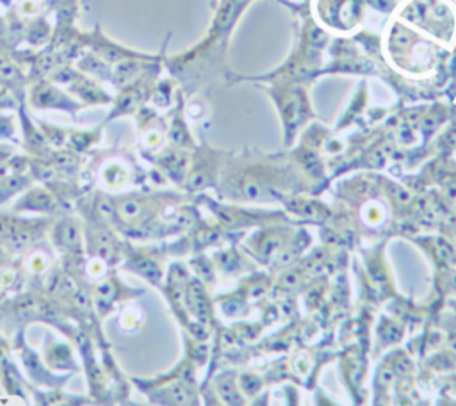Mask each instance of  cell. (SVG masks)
Wrapping results in <instances>:
<instances>
[{
    "instance_id": "6da1fadb",
    "label": "cell",
    "mask_w": 456,
    "mask_h": 406,
    "mask_svg": "<svg viewBox=\"0 0 456 406\" xmlns=\"http://www.w3.org/2000/svg\"><path fill=\"white\" fill-rule=\"evenodd\" d=\"M73 342L84 376L87 395L94 404H123L130 401L132 381L121 370L112 345L105 335H93L84 328H75L69 337Z\"/></svg>"
},
{
    "instance_id": "7a4b0ae2",
    "label": "cell",
    "mask_w": 456,
    "mask_h": 406,
    "mask_svg": "<svg viewBox=\"0 0 456 406\" xmlns=\"http://www.w3.org/2000/svg\"><path fill=\"white\" fill-rule=\"evenodd\" d=\"M86 175L94 189L118 194L141 187L148 173L126 150H94L86 157Z\"/></svg>"
},
{
    "instance_id": "3957f363",
    "label": "cell",
    "mask_w": 456,
    "mask_h": 406,
    "mask_svg": "<svg viewBox=\"0 0 456 406\" xmlns=\"http://www.w3.org/2000/svg\"><path fill=\"white\" fill-rule=\"evenodd\" d=\"M130 381L151 404L196 402V383L191 360H183L169 372L153 378H130Z\"/></svg>"
},
{
    "instance_id": "277c9868",
    "label": "cell",
    "mask_w": 456,
    "mask_h": 406,
    "mask_svg": "<svg viewBox=\"0 0 456 406\" xmlns=\"http://www.w3.org/2000/svg\"><path fill=\"white\" fill-rule=\"evenodd\" d=\"M53 217L28 215L0 208V242L14 255H21L34 244L46 239Z\"/></svg>"
},
{
    "instance_id": "5b68a950",
    "label": "cell",
    "mask_w": 456,
    "mask_h": 406,
    "mask_svg": "<svg viewBox=\"0 0 456 406\" xmlns=\"http://www.w3.org/2000/svg\"><path fill=\"white\" fill-rule=\"evenodd\" d=\"M25 329L27 328H18L9 337H11L14 358L20 363L27 383L30 386H37V388H62V386H66L68 381L73 378V374H59V372L52 370L45 363L41 353L36 351L28 344V340L25 337Z\"/></svg>"
},
{
    "instance_id": "8992f818",
    "label": "cell",
    "mask_w": 456,
    "mask_h": 406,
    "mask_svg": "<svg viewBox=\"0 0 456 406\" xmlns=\"http://www.w3.org/2000/svg\"><path fill=\"white\" fill-rule=\"evenodd\" d=\"M89 294L96 315L105 321L107 317L114 315L125 303L135 301L139 296H142L144 290L126 285L119 278V269H112L109 274L89 285Z\"/></svg>"
},
{
    "instance_id": "52a82bcc",
    "label": "cell",
    "mask_w": 456,
    "mask_h": 406,
    "mask_svg": "<svg viewBox=\"0 0 456 406\" xmlns=\"http://www.w3.org/2000/svg\"><path fill=\"white\" fill-rule=\"evenodd\" d=\"M164 248L162 246H151V244H130V249L126 256L123 258L119 271L130 272L146 283L160 288L166 269H164Z\"/></svg>"
},
{
    "instance_id": "ba28073f",
    "label": "cell",
    "mask_w": 456,
    "mask_h": 406,
    "mask_svg": "<svg viewBox=\"0 0 456 406\" xmlns=\"http://www.w3.org/2000/svg\"><path fill=\"white\" fill-rule=\"evenodd\" d=\"M50 246L55 249L57 256H69V255H84V223L82 217L75 212V208L66 210L53 217L48 235Z\"/></svg>"
},
{
    "instance_id": "9c48e42d",
    "label": "cell",
    "mask_w": 456,
    "mask_h": 406,
    "mask_svg": "<svg viewBox=\"0 0 456 406\" xmlns=\"http://www.w3.org/2000/svg\"><path fill=\"white\" fill-rule=\"evenodd\" d=\"M36 180L30 173L27 153H12L0 162V207L11 203L23 191L34 185Z\"/></svg>"
},
{
    "instance_id": "30bf717a",
    "label": "cell",
    "mask_w": 456,
    "mask_h": 406,
    "mask_svg": "<svg viewBox=\"0 0 456 406\" xmlns=\"http://www.w3.org/2000/svg\"><path fill=\"white\" fill-rule=\"evenodd\" d=\"M11 210L28 215H46V217H57L59 214L71 210L69 205H66L53 191H50L43 183H34L27 191H23L18 198L11 201Z\"/></svg>"
},
{
    "instance_id": "8fae6325",
    "label": "cell",
    "mask_w": 456,
    "mask_h": 406,
    "mask_svg": "<svg viewBox=\"0 0 456 406\" xmlns=\"http://www.w3.org/2000/svg\"><path fill=\"white\" fill-rule=\"evenodd\" d=\"M41 356L45 363L59 374H77L82 369L78 353L73 342L62 333L48 331L41 344Z\"/></svg>"
},
{
    "instance_id": "7c38bea8",
    "label": "cell",
    "mask_w": 456,
    "mask_h": 406,
    "mask_svg": "<svg viewBox=\"0 0 456 406\" xmlns=\"http://www.w3.org/2000/svg\"><path fill=\"white\" fill-rule=\"evenodd\" d=\"M0 385L9 397L23 402L30 401L28 383L21 372L20 363L14 358L11 337L0 331Z\"/></svg>"
},
{
    "instance_id": "4fadbf2b",
    "label": "cell",
    "mask_w": 456,
    "mask_h": 406,
    "mask_svg": "<svg viewBox=\"0 0 456 406\" xmlns=\"http://www.w3.org/2000/svg\"><path fill=\"white\" fill-rule=\"evenodd\" d=\"M18 256H20L21 269L27 276V287L30 288H39L43 280L57 262V253L50 246V242H46V239L34 244L32 248H28Z\"/></svg>"
},
{
    "instance_id": "5bb4252c",
    "label": "cell",
    "mask_w": 456,
    "mask_h": 406,
    "mask_svg": "<svg viewBox=\"0 0 456 406\" xmlns=\"http://www.w3.org/2000/svg\"><path fill=\"white\" fill-rule=\"evenodd\" d=\"M55 80L68 85V89L75 96H78L86 105H103V103L112 102V98L102 89V85H98L96 82L80 75L78 71H73L71 68H64V69L57 71Z\"/></svg>"
},
{
    "instance_id": "9a60e30c",
    "label": "cell",
    "mask_w": 456,
    "mask_h": 406,
    "mask_svg": "<svg viewBox=\"0 0 456 406\" xmlns=\"http://www.w3.org/2000/svg\"><path fill=\"white\" fill-rule=\"evenodd\" d=\"M30 105L39 110L53 109V110H64L69 114H75L82 105L75 100H71L64 91H61L57 85L50 82L39 80L32 91H30Z\"/></svg>"
},
{
    "instance_id": "2e32d148",
    "label": "cell",
    "mask_w": 456,
    "mask_h": 406,
    "mask_svg": "<svg viewBox=\"0 0 456 406\" xmlns=\"http://www.w3.org/2000/svg\"><path fill=\"white\" fill-rule=\"evenodd\" d=\"M30 401L34 404H43V406H82V404H94L93 399L87 394H71L62 388H37L30 386Z\"/></svg>"
},
{
    "instance_id": "e0dca14e",
    "label": "cell",
    "mask_w": 456,
    "mask_h": 406,
    "mask_svg": "<svg viewBox=\"0 0 456 406\" xmlns=\"http://www.w3.org/2000/svg\"><path fill=\"white\" fill-rule=\"evenodd\" d=\"M100 142H102V128H87V130L68 128V139H66L64 150L87 157L91 151L98 148Z\"/></svg>"
},
{
    "instance_id": "ac0fdd59",
    "label": "cell",
    "mask_w": 456,
    "mask_h": 406,
    "mask_svg": "<svg viewBox=\"0 0 456 406\" xmlns=\"http://www.w3.org/2000/svg\"><path fill=\"white\" fill-rule=\"evenodd\" d=\"M116 313H118V326L123 333H134L144 322V312L134 301L125 303Z\"/></svg>"
},
{
    "instance_id": "d6986e66",
    "label": "cell",
    "mask_w": 456,
    "mask_h": 406,
    "mask_svg": "<svg viewBox=\"0 0 456 406\" xmlns=\"http://www.w3.org/2000/svg\"><path fill=\"white\" fill-rule=\"evenodd\" d=\"M0 84L11 89L16 94V98H21L18 94V89L23 85V73L14 64V61L5 55H0Z\"/></svg>"
},
{
    "instance_id": "ffe728a7",
    "label": "cell",
    "mask_w": 456,
    "mask_h": 406,
    "mask_svg": "<svg viewBox=\"0 0 456 406\" xmlns=\"http://www.w3.org/2000/svg\"><path fill=\"white\" fill-rule=\"evenodd\" d=\"M16 116L0 110V142L16 141Z\"/></svg>"
},
{
    "instance_id": "44dd1931",
    "label": "cell",
    "mask_w": 456,
    "mask_h": 406,
    "mask_svg": "<svg viewBox=\"0 0 456 406\" xmlns=\"http://www.w3.org/2000/svg\"><path fill=\"white\" fill-rule=\"evenodd\" d=\"M16 100H18L16 94H14L11 89H7L5 85L0 84V110L16 109V105H18Z\"/></svg>"
},
{
    "instance_id": "7402d4cb",
    "label": "cell",
    "mask_w": 456,
    "mask_h": 406,
    "mask_svg": "<svg viewBox=\"0 0 456 406\" xmlns=\"http://www.w3.org/2000/svg\"><path fill=\"white\" fill-rule=\"evenodd\" d=\"M12 153H16V148L12 144H7V142H0V162L5 160L7 157H11Z\"/></svg>"
},
{
    "instance_id": "603a6c76",
    "label": "cell",
    "mask_w": 456,
    "mask_h": 406,
    "mask_svg": "<svg viewBox=\"0 0 456 406\" xmlns=\"http://www.w3.org/2000/svg\"><path fill=\"white\" fill-rule=\"evenodd\" d=\"M59 2H61V4H68L69 0H59Z\"/></svg>"
}]
</instances>
